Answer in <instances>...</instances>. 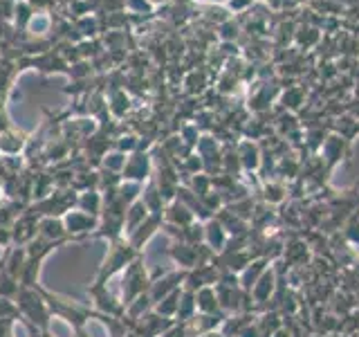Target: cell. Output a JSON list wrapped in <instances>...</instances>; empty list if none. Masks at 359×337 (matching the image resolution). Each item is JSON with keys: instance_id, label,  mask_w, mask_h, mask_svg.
<instances>
[{"instance_id": "1", "label": "cell", "mask_w": 359, "mask_h": 337, "mask_svg": "<svg viewBox=\"0 0 359 337\" xmlns=\"http://www.w3.org/2000/svg\"><path fill=\"white\" fill-rule=\"evenodd\" d=\"M254 0H229V7L231 9H245L247 5H252Z\"/></svg>"}]
</instances>
